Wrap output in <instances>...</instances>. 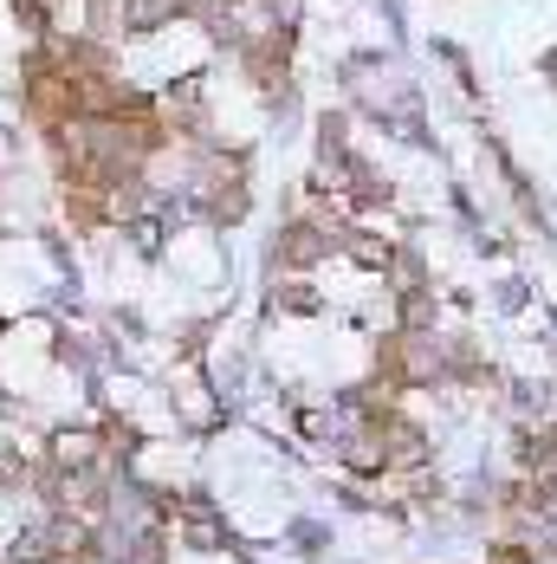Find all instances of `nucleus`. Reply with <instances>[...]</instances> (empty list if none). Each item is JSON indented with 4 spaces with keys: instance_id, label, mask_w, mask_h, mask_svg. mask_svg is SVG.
Wrapping results in <instances>:
<instances>
[{
    "instance_id": "f257e3e1",
    "label": "nucleus",
    "mask_w": 557,
    "mask_h": 564,
    "mask_svg": "<svg viewBox=\"0 0 557 564\" xmlns=\"http://www.w3.org/2000/svg\"><path fill=\"white\" fill-rule=\"evenodd\" d=\"M331 253H337V240L325 234V227L285 221V227H278V240H273V280H278V273L312 280V267H318V260H331Z\"/></svg>"
},
{
    "instance_id": "f03ea898",
    "label": "nucleus",
    "mask_w": 557,
    "mask_h": 564,
    "mask_svg": "<svg viewBox=\"0 0 557 564\" xmlns=\"http://www.w3.org/2000/svg\"><path fill=\"white\" fill-rule=\"evenodd\" d=\"M273 312H278V318H318V312H325V299H318V285H312V280L278 273V280H273Z\"/></svg>"
}]
</instances>
